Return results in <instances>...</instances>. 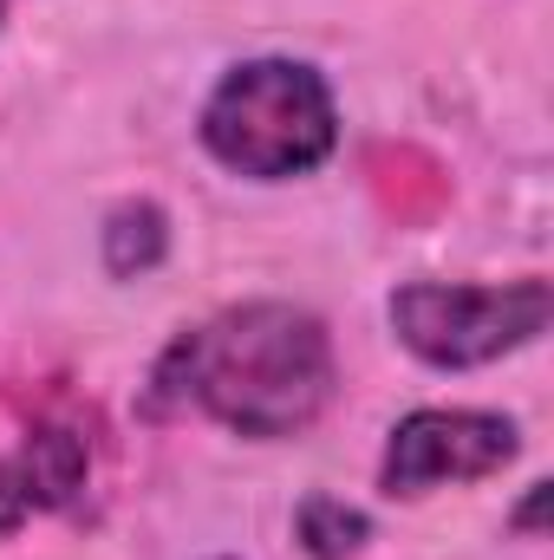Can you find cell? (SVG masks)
<instances>
[{"label": "cell", "instance_id": "6da1fadb", "mask_svg": "<svg viewBox=\"0 0 554 560\" xmlns=\"http://www.w3.org/2000/svg\"><path fill=\"white\" fill-rule=\"evenodd\" d=\"M333 385V332L307 306L249 300L209 313L203 326H183L157 352L143 418H209L249 443H280L320 423Z\"/></svg>", "mask_w": 554, "mask_h": 560}, {"label": "cell", "instance_id": "7a4b0ae2", "mask_svg": "<svg viewBox=\"0 0 554 560\" xmlns=\"http://www.w3.org/2000/svg\"><path fill=\"white\" fill-rule=\"evenodd\" d=\"M196 138L229 176L293 183L339 150V105L320 66L268 52V59L229 66L209 85L196 112Z\"/></svg>", "mask_w": 554, "mask_h": 560}, {"label": "cell", "instance_id": "3957f363", "mask_svg": "<svg viewBox=\"0 0 554 560\" xmlns=\"http://www.w3.org/2000/svg\"><path fill=\"white\" fill-rule=\"evenodd\" d=\"M399 346L437 372H476L535 346L554 319V287L542 275L476 287V280H405L385 300Z\"/></svg>", "mask_w": 554, "mask_h": 560}, {"label": "cell", "instance_id": "277c9868", "mask_svg": "<svg viewBox=\"0 0 554 560\" xmlns=\"http://www.w3.org/2000/svg\"><path fill=\"white\" fill-rule=\"evenodd\" d=\"M522 456V430L503 411H412L392 423L385 456H379V489L392 502H417L430 489H457V482H483L496 469H509Z\"/></svg>", "mask_w": 554, "mask_h": 560}, {"label": "cell", "instance_id": "5b68a950", "mask_svg": "<svg viewBox=\"0 0 554 560\" xmlns=\"http://www.w3.org/2000/svg\"><path fill=\"white\" fill-rule=\"evenodd\" d=\"M33 509H79L85 495V476H92V443L72 418H59L53 405H39L26 418V436H20V456H13Z\"/></svg>", "mask_w": 554, "mask_h": 560}, {"label": "cell", "instance_id": "8992f818", "mask_svg": "<svg viewBox=\"0 0 554 560\" xmlns=\"http://www.w3.org/2000/svg\"><path fill=\"white\" fill-rule=\"evenodd\" d=\"M366 176H372L379 209H385L392 222H405V229H424V222H437V215L450 209V176H443V163H437L430 150H417V143H379V150L366 156Z\"/></svg>", "mask_w": 554, "mask_h": 560}, {"label": "cell", "instance_id": "52a82bcc", "mask_svg": "<svg viewBox=\"0 0 554 560\" xmlns=\"http://www.w3.org/2000/svg\"><path fill=\"white\" fill-rule=\"evenodd\" d=\"M99 261H105V275L112 280L157 275V268L170 261V215H163L150 196L118 202V209L105 215V229H99Z\"/></svg>", "mask_w": 554, "mask_h": 560}, {"label": "cell", "instance_id": "ba28073f", "mask_svg": "<svg viewBox=\"0 0 554 560\" xmlns=\"http://www.w3.org/2000/svg\"><path fill=\"white\" fill-rule=\"evenodd\" d=\"M293 541H300L307 560H353L372 541V515L353 509L346 495L313 489V495H300V509H293Z\"/></svg>", "mask_w": 554, "mask_h": 560}, {"label": "cell", "instance_id": "9c48e42d", "mask_svg": "<svg viewBox=\"0 0 554 560\" xmlns=\"http://www.w3.org/2000/svg\"><path fill=\"white\" fill-rule=\"evenodd\" d=\"M33 522V495H26V482H20V469L0 456V541H13L20 528Z\"/></svg>", "mask_w": 554, "mask_h": 560}, {"label": "cell", "instance_id": "30bf717a", "mask_svg": "<svg viewBox=\"0 0 554 560\" xmlns=\"http://www.w3.org/2000/svg\"><path fill=\"white\" fill-rule=\"evenodd\" d=\"M549 482H535V489H529V495H522V509H516V522H509V528H516V535H542V515H549Z\"/></svg>", "mask_w": 554, "mask_h": 560}, {"label": "cell", "instance_id": "8fae6325", "mask_svg": "<svg viewBox=\"0 0 554 560\" xmlns=\"http://www.w3.org/2000/svg\"><path fill=\"white\" fill-rule=\"evenodd\" d=\"M216 560H235V555H216Z\"/></svg>", "mask_w": 554, "mask_h": 560}, {"label": "cell", "instance_id": "7c38bea8", "mask_svg": "<svg viewBox=\"0 0 554 560\" xmlns=\"http://www.w3.org/2000/svg\"><path fill=\"white\" fill-rule=\"evenodd\" d=\"M0 20H7V7H0Z\"/></svg>", "mask_w": 554, "mask_h": 560}]
</instances>
